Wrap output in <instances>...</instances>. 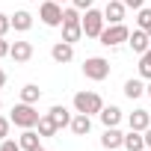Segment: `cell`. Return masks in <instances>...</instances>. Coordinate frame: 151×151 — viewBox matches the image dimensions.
I'll list each match as a JSON object with an SVG mask.
<instances>
[{
    "label": "cell",
    "instance_id": "cell-1",
    "mask_svg": "<svg viewBox=\"0 0 151 151\" xmlns=\"http://www.w3.org/2000/svg\"><path fill=\"white\" fill-rule=\"evenodd\" d=\"M9 119H12V124H18V127H24V130H27V127H36L42 116H39L36 104H24V101H21V104H15V107H12V116H9Z\"/></svg>",
    "mask_w": 151,
    "mask_h": 151
},
{
    "label": "cell",
    "instance_id": "cell-2",
    "mask_svg": "<svg viewBox=\"0 0 151 151\" xmlns=\"http://www.w3.org/2000/svg\"><path fill=\"white\" fill-rule=\"evenodd\" d=\"M83 36L86 39H98L101 33H104V27H107V18H104V9H86V15H83Z\"/></svg>",
    "mask_w": 151,
    "mask_h": 151
},
{
    "label": "cell",
    "instance_id": "cell-3",
    "mask_svg": "<svg viewBox=\"0 0 151 151\" xmlns=\"http://www.w3.org/2000/svg\"><path fill=\"white\" fill-rule=\"evenodd\" d=\"M83 77H86V80H95V83L107 80V77H110V59H104V56H89V59L83 62Z\"/></svg>",
    "mask_w": 151,
    "mask_h": 151
},
{
    "label": "cell",
    "instance_id": "cell-4",
    "mask_svg": "<svg viewBox=\"0 0 151 151\" xmlns=\"http://www.w3.org/2000/svg\"><path fill=\"white\" fill-rule=\"evenodd\" d=\"M74 110L86 113V116H98L104 110V101H101L98 92H77V95H74Z\"/></svg>",
    "mask_w": 151,
    "mask_h": 151
},
{
    "label": "cell",
    "instance_id": "cell-5",
    "mask_svg": "<svg viewBox=\"0 0 151 151\" xmlns=\"http://www.w3.org/2000/svg\"><path fill=\"white\" fill-rule=\"evenodd\" d=\"M98 39H101L104 47H119V45H124V42L130 39V30H127L124 24H110V27H104V33H101Z\"/></svg>",
    "mask_w": 151,
    "mask_h": 151
},
{
    "label": "cell",
    "instance_id": "cell-6",
    "mask_svg": "<svg viewBox=\"0 0 151 151\" xmlns=\"http://www.w3.org/2000/svg\"><path fill=\"white\" fill-rule=\"evenodd\" d=\"M39 18H42L45 27H62V3L45 0V3L39 6Z\"/></svg>",
    "mask_w": 151,
    "mask_h": 151
},
{
    "label": "cell",
    "instance_id": "cell-7",
    "mask_svg": "<svg viewBox=\"0 0 151 151\" xmlns=\"http://www.w3.org/2000/svg\"><path fill=\"white\" fill-rule=\"evenodd\" d=\"M124 12H127V6L122 3V0H107V6H104L107 24H124Z\"/></svg>",
    "mask_w": 151,
    "mask_h": 151
},
{
    "label": "cell",
    "instance_id": "cell-8",
    "mask_svg": "<svg viewBox=\"0 0 151 151\" xmlns=\"http://www.w3.org/2000/svg\"><path fill=\"white\" fill-rule=\"evenodd\" d=\"M127 45H130V50H133V53H139V56H142V53H145V50L151 47V36H148V33H145L142 27H136V30L130 33Z\"/></svg>",
    "mask_w": 151,
    "mask_h": 151
},
{
    "label": "cell",
    "instance_id": "cell-9",
    "mask_svg": "<svg viewBox=\"0 0 151 151\" xmlns=\"http://www.w3.org/2000/svg\"><path fill=\"white\" fill-rule=\"evenodd\" d=\"M9 56L15 59V62H30L33 59V42H12V47H9Z\"/></svg>",
    "mask_w": 151,
    "mask_h": 151
},
{
    "label": "cell",
    "instance_id": "cell-10",
    "mask_svg": "<svg viewBox=\"0 0 151 151\" xmlns=\"http://www.w3.org/2000/svg\"><path fill=\"white\" fill-rule=\"evenodd\" d=\"M50 56H53V62L68 65V62L74 59V45H68V42H56V45L50 47Z\"/></svg>",
    "mask_w": 151,
    "mask_h": 151
},
{
    "label": "cell",
    "instance_id": "cell-11",
    "mask_svg": "<svg viewBox=\"0 0 151 151\" xmlns=\"http://www.w3.org/2000/svg\"><path fill=\"white\" fill-rule=\"evenodd\" d=\"M101 145H104L107 151H116V148H122V145H124V133H122L119 127H104Z\"/></svg>",
    "mask_w": 151,
    "mask_h": 151
},
{
    "label": "cell",
    "instance_id": "cell-12",
    "mask_svg": "<svg viewBox=\"0 0 151 151\" xmlns=\"http://www.w3.org/2000/svg\"><path fill=\"white\" fill-rule=\"evenodd\" d=\"M18 145H21V151H39V148H42V136H39V130L27 127V130L18 136Z\"/></svg>",
    "mask_w": 151,
    "mask_h": 151
},
{
    "label": "cell",
    "instance_id": "cell-13",
    "mask_svg": "<svg viewBox=\"0 0 151 151\" xmlns=\"http://www.w3.org/2000/svg\"><path fill=\"white\" fill-rule=\"evenodd\" d=\"M127 124H130V130H148L151 127V113L148 110H133L127 116Z\"/></svg>",
    "mask_w": 151,
    "mask_h": 151
},
{
    "label": "cell",
    "instance_id": "cell-14",
    "mask_svg": "<svg viewBox=\"0 0 151 151\" xmlns=\"http://www.w3.org/2000/svg\"><path fill=\"white\" fill-rule=\"evenodd\" d=\"M83 39V24L80 21H65L62 24V42L74 45V42H80Z\"/></svg>",
    "mask_w": 151,
    "mask_h": 151
},
{
    "label": "cell",
    "instance_id": "cell-15",
    "mask_svg": "<svg viewBox=\"0 0 151 151\" xmlns=\"http://www.w3.org/2000/svg\"><path fill=\"white\" fill-rule=\"evenodd\" d=\"M47 116L56 122V127H71V113H68V107H62V104H53L50 110H47Z\"/></svg>",
    "mask_w": 151,
    "mask_h": 151
},
{
    "label": "cell",
    "instance_id": "cell-16",
    "mask_svg": "<svg viewBox=\"0 0 151 151\" xmlns=\"http://www.w3.org/2000/svg\"><path fill=\"white\" fill-rule=\"evenodd\" d=\"M98 119H101L104 127H119V122H122V110H119L116 104H110V107H104V110L98 113Z\"/></svg>",
    "mask_w": 151,
    "mask_h": 151
},
{
    "label": "cell",
    "instance_id": "cell-17",
    "mask_svg": "<svg viewBox=\"0 0 151 151\" xmlns=\"http://www.w3.org/2000/svg\"><path fill=\"white\" fill-rule=\"evenodd\" d=\"M92 130V116H86V113H77L71 119V133L74 136H86Z\"/></svg>",
    "mask_w": 151,
    "mask_h": 151
},
{
    "label": "cell",
    "instance_id": "cell-18",
    "mask_svg": "<svg viewBox=\"0 0 151 151\" xmlns=\"http://www.w3.org/2000/svg\"><path fill=\"white\" fill-rule=\"evenodd\" d=\"M122 148H127V151H145V133L142 130H127Z\"/></svg>",
    "mask_w": 151,
    "mask_h": 151
},
{
    "label": "cell",
    "instance_id": "cell-19",
    "mask_svg": "<svg viewBox=\"0 0 151 151\" xmlns=\"http://www.w3.org/2000/svg\"><path fill=\"white\" fill-rule=\"evenodd\" d=\"M33 27V15L27 12V9H18L15 15H12V30H18V33H27Z\"/></svg>",
    "mask_w": 151,
    "mask_h": 151
},
{
    "label": "cell",
    "instance_id": "cell-20",
    "mask_svg": "<svg viewBox=\"0 0 151 151\" xmlns=\"http://www.w3.org/2000/svg\"><path fill=\"white\" fill-rule=\"evenodd\" d=\"M124 95H127L130 101L142 98V95H145V83H142L139 77H130V80H124Z\"/></svg>",
    "mask_w": 151,
    "mask_h": 151
},
{
    "label": "cell",
    "instance_id": "cell-21",
    "mask_svg": "<svg viewBox=\"0 0 151 151\" xmlns=\"http://www.w3.org/2000/svg\"><path fill=\"white\" fill-rule=\"evenodd\" d=\"M36 127H39V136H42V139H45V136H56V130H59V127H56V122H53L50 116H42Z\"/></svg>",
    "mask_w": 151,
    "mask_h": 151
},
{
    "label": "cell",
    "instance_id": "cell-22",
    "mask_svg": "<svg viewBox=\"0 0 151 151\" xmlns=\"http://www.w3.org/2000/svg\"><path fill=\"white\" fill-rule=\"evenodd\" d=\"M39 98H42V89H39L36 83H27V86L21 89V101H24V104H39Z\"/></svg>",
    "mask_w": 151,
    "mask_h": 151
},
{
    "label": "cell",
    "instance_id": "cell-23",
    "mask_svg": "<svg viewBox=\"0 0 151 151\" xmlns=\"http://www.w3.org/2000/svg\"><path fill=\"white\" fill-rule=\"evenodd\" d=\"M139 77L142 80H151V47L139 56Z\"/></svg>",
    "mask_w": 151,
    "mask_h": 151
},
{
    "label": "cell",
    "instance_id": "cell-24",
    "mask_svg": "<svg viewBox=\"0 0 151 151\" xmlns=\"http://www.w3.org/2000/svg\"><path fill=\"white\" fill-rule=\"evenodd\" d=\"M136 24H139L142 30H148V27H151V9H145V6H142V9L136 12Z\"/></svg>",
    "mask_w": 151,
    "mask_h": 151
},
{
    "label": "cell",
    "instance_id": "cell-25",
    "mask_svg": "<svg viewBox=\"0 0 151 151\" xmlns=\"http://www.w3.org/2000/svg\"><path fill=\"white\" fill-rule=\"evenodd\" d=\"M12 30V15H3V12H0V36H6Z\"/></svg>",
    "mask_w": 151,
    "mask_h": 151
},
{
    "label": "cell",
    "instance_id": "cell-26",
    "mask_svg": "<svg viewBox=\"0 0 151 151\" xmlns=\"http://www.w3.org/2000/svg\"><path fill=\"white\" fill-rule=\"evenodd\" d=\"M0 151H21L18 139H0Z\"/></svg>",
    "mask_w": 151,
    "mask_h": 151
},
{
    "label": "cell",
    "instance_id": "cell-27",
    "mask_svg": "<svg viewBox=\"0 0 151 151\" xmlns=\"http://www.w3.org/2000/svg\"><path fill=\"white\" fill-rule=\"evenodd\" d=\"M9 127H12V119L0 116V139H6V136H9Z\"/></svg>",
    "mask_w": 151,
    "mask_h": 151
},
{
    "label": "cell",
    "instance_id": "cell-28",
    "mask_svg": "<svg viewBox=\"0 0 151 151\" xmlns=\"http://www.w3.org/2000/svg\"><path fill=\"white\" fill-rule=\"evenodd\" d=\"M122 3H124L127 9H133V12H139V9L145 6V0H122Z\"/></svg>",
    "mask_w": 151,
    "mask_h": 151
},
{
    "label": "cell",
    "instance_id": "cell-29",
    "mask_svg": "<svg viewBox=\"0 0 151 151\" xmlns=\"http://www.w3.org/2000/svg\"><path fill=\"white\" fill-rule=\"evenodd\" d=\"M95 0H71V6H77V9H92Z\"/></svg>",
    "mask_w": 151,
    "mask_h": 151
},
{
    "label": "cell",
    "instance_id": "cell-30",
    "mask_svg": "<svg viewBox=\"0 0 151 151\" xmlns=\"http://www.w3.org/2000/svg\"><path fill=\"white\" fill-rule=\"evenodd\" d=\"M9 47H12V45H9L3 36H0V59H3V56H9Z\"/></svg>",
    "mask_w": 151,
    "mask_h": 151
},
{
    "label": "cell",
    "instance_id": "cell-31",
    "mask_svg": "<svg viewBox=\"0 0 151 151\" xmlns=\"http://www.w3.org/2000/svg\"><path fill=\"white\" fill-rule=\"evenodd\" d=\"M142 133H145V148H151V127H148V130H142Z\"/></svg>",
    "mask_w": 151,
    "mask_h": 151
},
{
    "label": "cell",
    "instance_id": "cell-32",
    "mask_svg": "<svg viewBox=\"0 0 151 151\" xmlns=\"http://www.w3.org/2000/svg\"><path fill=\"white\" fill-rule=\"evenodd\" d=\"M3 86H6V71L0 68V89H3Z\"/></svg>",
    "mask_w": 151,
    "mask_h": 151
},
{
    "label": "cell",
    "instance_id": "cell-33",
    "mask_svg": "<svg viewBox=\"0 0 151 151\" xmlns=\"http://www.w3.org/2000/svg\"><path fill=\"white\" fill-rule=\"evenodd\" d=\"M145 95H148V98H151V80H148V86H145Z\"/></svg>",
    "mask_w": 151,
    "mask_h": 151
},
{
    "label": "cell",
    "instance_id": "cell-34",
    "mask_svg": "<svg viewBox=\"0 0 151 151\" xmlns=\"http://www.w3.org/2000/svg\"><path fill=\"white\" fill-rule=\"evenodd\" d=\"M0 110H3V101H0Z\"/></svg>",
    "mask_w": 151,
    "mask_h": 151
},
{
    "label": "cell",
    "instance_id": "cell-35",
    "mask_svg": "<svg viewBox=\"0 0 151 151\" xmlns=\"http://www.w3.org/2000/svg\"><path fill=\"white\" fill-rule=\"evenodd\" d=\"M30 3H39V0H30Z\"/></svg>",
    "mask_w": 151,
    "mask_h": 151
},
{
    "label": "cell",
    "instance_id": "cell-36",
    "mask_svg": "<svg viewBox=\"0 0 151 151\" xmlns=\"http://www.w3.org/2000/svg\"><path fill=\"white\" fill-rule=\"evenodd\" d=\"M56 3H65V0H56Z\"/></svg>",
    "mask_w": 151,
    "mask_h": 151
},
{
    "label": "cell",
    "instance_id": "cell-37",
    "mask_svg": "<svg viewBox=\"0 0 151 151\" xmlns=\"http://www.w3.org/2000/svg\"><path fill=\"white\" fill-rule=\"evenodd\" d=\"M39 151H47V148H39Z\"/></svg>",
    "mask_w": 151,
    "mask_h": 151
},
{
    "label": "cell",
    "instance_id": "cell-38",
    "mask_svg": "<svg viewBox=\"0 0 151 151\" xmlns=\"http://www.w3.org/2000/svg\"><path fill=\"white\" fill-rule=\"evenodd\" d=\"M145 151H151V148H145Z\"/></svg>",
    "mask_w": 151,
    "mask_h": 151
}]
</instances>
